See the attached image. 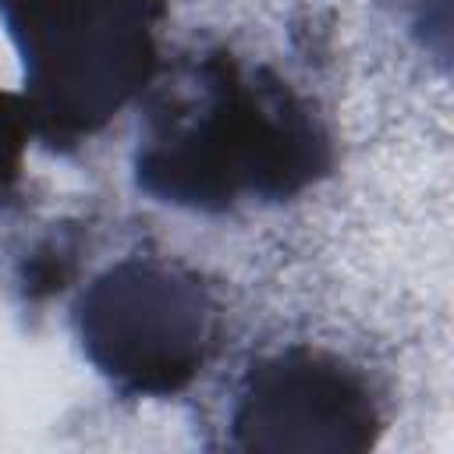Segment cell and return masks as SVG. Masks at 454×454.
<instances>
[{"label": "cell", "instance_id": "1", "mask_svg": "<svg viewBox=\"0 0 454 454\" xmlns=\"http://www.w3.org/2000/svg\"><path fill=\"white\" fill-rule=\"evenodd\" d=\"M326 163V135L284 82L209 57L199 67V103L156 110L135 170L138 184L163 202L223 209L245 192L287 199Z\"/></svg>", "mask_w": 454, "mask_h": 454}, {"label": "cell", "instance_id": "2", "mask_svg": "<svg viewBox=\"0 0 454 454\" xmlns=\"http://www.w3.org/2000/svg\"><path fill=\"white\" fill-rule=\"evenodd\" d=\"M25 60V99L50 145L106 124L156 71L160 0H0Z\"/></svg>", "mask_w": 454, "mask_h": 454}, {"label": "cell", "instance_id": "3", "mask_svg": "<svg viewBox=\"0 0 454 454\" xmlns=\"http://www.w3.org/2000/svg\"><path fill=\"white\" fill-rule=\"evenodd\" d=\"M78 337L92 365L128 394L167 397L192 383L213 340L206 287L163 262H121L78 301Z\"/></svg>", "mask_w": 454, "mask_h": 454}, {"label": "cell", "instance_id": "4", "mask_svg": "<svg viewBox=\"0 0 454 454\" xmlns=\"http://www.w3.org/2000/svg\"><path fill=\"white\" fill-rule=\"evenodd\" d=\"M241 450H365L376 440V408L362 380L316 351H284L252 365L238 408Z\"/></svg>", "mask_w": 454, "mask_h": 454}, {"label": "cell", "instance_id": "5", "mask_svg": "<svg viewBox=\"0 0 454 454\" xmlns=\"http://www.w3.org/2000/svg\"><path fill=\"white\" fill-rule=\"evenodd\" d=\"M35 131L32 106L25 96L0 92V195H11L21 181V160L28 135Z\"/></svg>", "mask_w": 454, "mask_h": 454}, {"label": "cell", "instance_id": "6", "mask_svg": "<svg viewBox=\"0 0 454 454\" xmlns=\"http://www.w3.org/2000/svg\"><path fill=\"white\" fill-rule=\"evenodd\" d=\"M74 270V252L60 241H50L46 248H39L28 262H25V291L28 298H46L53 291H60L67 284Z\"/></svg>", "mask_w": 454, "mask_h": 454}]
</instances>
